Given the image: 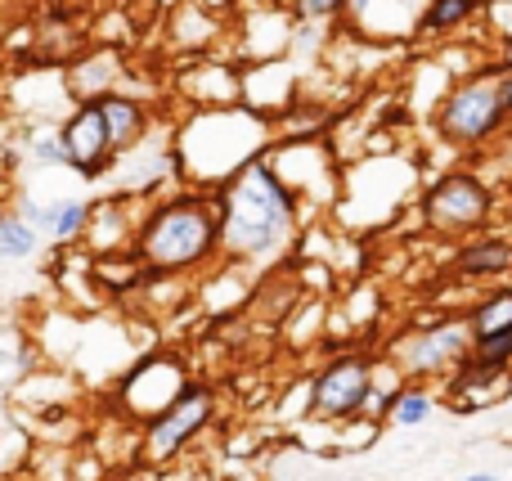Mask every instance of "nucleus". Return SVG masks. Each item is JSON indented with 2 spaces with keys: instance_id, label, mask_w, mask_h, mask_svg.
<instances>
[{
  "instance_id": "obj_1",
  "label": "nucleus",
  "mask_w": 512,
  "mask_h": 481,
  "mask_svg": "<svg viewBox=\"0 0 512 481\" xmlns=\"http://www.w3.org/2000/svg\"><path fill=\"white\" fill-rule=\"evenodd\" d=\"M221 257L239 266H270L292 248L301 225V198L288 180L274 171V162L252 158L221 189Z\"/></svg>"
},
{
  "instance_id": "obj_2",
  "label": "nucleus",
  "mask_w": 512,
  "mask_h": 481,
  "mask_svg": "<svg viewBox=\"0 0 512 481\" xmlns=\"http://www.w3.org/2000/svg\"><path fill=\"white\" fill-rule=\"evenodd\" d=\"M131 252L140 257L144 275H207L221 261V198L194 185L149 198L135 221Z\"/></svg>"
},
{
  "instance_id": "obj_3",
  "label": "nucleus",
  "mask_w": 512,
  "mask_h": 481,
  "mask_svg": "<svg viewBox=\"0 0 512 481\" xmlns=\"http://www.w3.org/2000/svg\"><path fill=\"white\" fill-rule=\"evenodd\" d=\"M274 122L248 104L194 108L180 126H171V162L176 180L194 189H221L239 167L270 153Z\"/></svg>"
},
{
  "instance_id": "obj_4",
  "label": "nucleus",
  "mask_w": 512,
  "mask_h": 481,
  "mask_svg": "<svg viewBox=\"0 0 512 481\" xmlns=\"http://www.w3.org/2000/svg\"><path fill=\"white\" fill-rule=\"evenodd\" d=\"M504 68H481L472 77H463L459 86H450L436 104V135H441L450 149H486V144L504 140L512 131V117L504 108Z\"/></svg>"
},
{
  "instance_id": "obj_5",
  "label": "nucleus",
  "mask_w": 512,
  "mask_h": 481,
  "mask_svg": "<svg viewBox=\"0 0 512 481\" xmlns=\"http://www.w3.org/2000/svg\"><path fill=\"white\" fill-rule=\"evenodd\" d=\"M472 356V324L468 311L436 315L427 324H414L409 333L387 342V360L409 383H445L463 360Z\"/></svg>"
},
{
  "instance_id": "obj_6",
  "label": "nucleus",
  "mask_w": 512,
  "mask_h": 481,
  "mask_svg": "<svg viewBox=\"0 0 512 481\" xmlns=\"http://www.w3.org/2000/svg\"><path fill=\"white\" fill-rule=\"evenodd\" d=\"M423 225L441 239H472L499 216V189L477 171H445L418 198Z\"/></svg>"
},
{
  "instance_id": "obj_7",
  "label": "nucleus",
  "mask_w": 512,
  "mask_h": 481,
  "mask_svg": "<svg viewBox=\"0 0 512 481\" xmlns=\"http://www.w3.org/2000/svg\"><path fill=\"white\" fill-rule=\"evenodd\" d=\"M373 374H378V360L369 351H337V356H328L306 378V419L324 423V428H342V423L360 419L364 401L373 392Z\"/></svg>"
},
{
  "instance_id": "obj_8",
  "label": "nucleus",
  "mask_w": 512,
  "mask_h": 481,
  "mask_svg": "<svg viewBox=\"0 0 512 481\" xmlns=\"http://www.w3.org/2000/svg\"><path fill=\"white\" fill-rule=\"evenodd\" d=\"M212 419H216V392H212V383H203V378H189L185 392H180L162 414H153V419L144 423L135 459H140V464H149V468L176 464V459L185 455V450L194 446L198 437H203Z\"/></svg>"
},
{
  "instance_id": "obj_9",
  "label": "nucleus",
  "mask_w": 512,
  "mask_h": 481,
  "mask_svg": "<svg viewBox=\"0 0 512 481\" xmlns=\"http://www.w3.org/2000/svg\"><path fill=\"white\" fill-rule=\"evenodd\" d=\"M189 387V365L180 356H167V351H153L140 365H131L117 383V410H122L126 423H149L153 414H162L180 392Z\"/></svg>"
},
{
  "instance_id": "obj_10",
  "label": "nucleus",
  "mask_w": 512,
  "mask_h": 481,
  "mask_svg": "<svg viewBox=\"0 0 512 481\" xmlns=\"http://www.w3.org/2000/svg\"><path fill=\"white\" fill-rule=\"evenodd\" d=\"M59 140H63V153H68V171H77L81 180H99L113 171L117 149H113V135H108L99 99L68 104V113L59 117Z\"/></svg>"
},
{
  "instance_id": "obj_11",
  "label": "nucleus",
  "mask_w": 512,
  "mask_h": 481,
  "mask_svg": "<svg viewBox=\"0 0 512 481\" xmlns=\"http://www.w3.org/2000/svg\"><path fill=\"white\" fill-rule=\"evenodd\" d=\"M427 0H346V23L364 41H409L423 23Z\"/></svg>"
},
{
  "instance_id": "obj_12",
  "label": "nucleus",
  "mask_w": 512,
  "mask_h": 481,
  "mask_svg": "<svg viewBox=\"0 0 512 481\" xmlns=\"http://www.w3.org/2000/svg\"><path fill=\"white\" fill-rule=\"evenodd\" d=\"M122 77H126V59L113 45H90V50H77L63 63V86H68L72 104H81V99H104L108 90L122 86Z\"/></svg>"
},
{
  "instance_id": "obj_13",
  "label": "nucleus",
  "mask_w": 512,
  "mask_h": 481,
  "mask_svg": "<svg viewBox=\"0 0 512 481\" xmlns=\"http://www.w3.org/2000/svg\"><path fill=\"white\" fill-rule=\"evenodd\" d=\"M135 203H140V198L117 194V189L90 203V221H86V234H81V243L90 248V257H99V252H122V248H131L135 221H140Z\"/></svg>"
},
{
  "instance_id": "obj_14",
  "label": "nucleus",
  "mask_w": 512,
  "mask_h": 481,
  "mask_svg": "<svg viewBox=\"0 0 512 481\" xmlns=\"http://www.w3.org/2000/svg\"><path fill=\"white\" fill-rule=\"evenodd\" d=\"M454 275H459L463 284H504L512 275V239L504 230L463 239L459 257H454Z\"/></svg>"
},
{
  "instance_id": "obj_15",
  "label": "nucleus",
  "mask_w": 512,
  "mask_h": 481,
  "mask_svg": "<svg viewBox=\"0 0 512 481\" xmlns=\"http://www.w3.org/2000/svg\"><path fill=\"white\" fill-rule=\"evenodd\" d=\"M180 99H189L194 108H225V104H243V68L221 59H198L194 68L180 77Z\"/></svg>"
},
{
  "instance_id": "obj_16",
  "label": "nucleus",
  "mask_w": 512,
  "mask_h": 481,
  "mask_svg": "<svg viewBox=\"0 0 512 481\" xmlns=\"http://www.w3.org/2000/svg\"><path fill=\"white\" fill-rule=\"evenodd\" d=\"M99 108H104V122H108V135H113L117 153L135 149L144 135H153V108L144 104L140 95H131V90H108V95L99 99Z\"/></svg>"
},
{
  "instance_id": "obj_17",
  "label": "nucleus",
  "mask_w": 512,
  "mask_h": 481,
  "mask_svg": "<svg viewBox=\"0 0 512 481\" xmlns=\"http://www.w3.org/2000/svg\"><path fill=\"white\" fill-rule=\"evenodd\" d=\"M436 414V392L427 383H400L396 396H391L387 405V423L391 428H423V423H432Z\"/></svg>"
},
{
  "instance_id": "obj_18",
  "label": "nucleus",
  "mask_w": 512,
  "mask_h": 481,
  "mask_svg": "<svg viewBox=\"0 0 512 481\" xmlns=\"http://www.w3.org/2000/svg\"><path fill=\"white\" fill-rule=\"evenodd\" d=\"M90 221V203L77 194H59L50 207V225H45V239L59 243V248H77L81 234H86Z\"/></svg>"
},
{
  "instance_id": "obj_19",
  "label": "nucleus",
  "mask_w": 512,
  "mask_h": 481,
  "mask_svg": "<svg viewBox=\"0 0 512 481\" xmlns=\"http://www.w3.org/2000/svg\"><path fill=\"white\" fill-rule=\"evenodd\" d=\"M468 324H472V338L495 333V329H512V284L508 279L495 288H486V293L468 306Z\"/></svg>"
},
{
  "instance_id": "obj_20",
  "label": "nucleus",
  "mask_w": 512,
  "mask_h": 481,
  "mask_svg": "<svg viewBox=\"0 0 512 481\" xmlns=\"http://www.w3.org/2000/svg\"><path fill=\"white\" fill-rule=\"evenodd\" d=\"M27 171H54V167H68V153H63V140H59V122H45V126H32L18 149Z\"/></svg>"
},
{
  "instance_id": "obj_21",
  "label": "nucleus",
  "mask_w": 512,
  "mask_h": 481,
  "mask_svg": "<svg viewBox=\"0 0 512 481\" xmlns=\"http://www.w3.org/2000/svg\"><path fill=\"white\" fill-rule=\"evenodd\" d=\"M41 243H45V234L32 221H23L14 207L0 212V261H32L41 252Z\"/></svg>"
},
{
  "instance_id": "obj_22",
  "label": "nucleus",
  "mask_w": 512,
  "mask_h": 481,
  "mask_svg": "<svg viewBox=\"0 0 512 481\" xmlns=\"http://www.w3.org/2000/svg\"><path fill=\"white\" fill-rule=\"evenodd\" d=\"M477 9H481V0H427L418 32H427V36H450V32H459V27H468Z\"/></svg>"
},
{
  "instance_id": "obj_23",
  "label": "nucleus",
  "mask_w": 512,
  "mask_h": 481,
  "mask_svg": "<svg viewBox=\"0 0 512 481\" xmlns=\"http://www.w3.org/2000/svg\"><path fill=\"white\" fill-rule=\"evenodd\" d=\"M472 360L490 374H504L512 369V329H495V333H481L472 338Z\"/></svg>"
},
{
  "instance_id": "obj_24",
  "label": "nucleus",
  "mask_w": 512,
  "mask_h": 481,
  "mask_svg": "<svg viewBox=\"0 0 512 481\" xmlns=\"http://www.w3.org/2000/svg\"><path fill=\"white\" fill-rule=\"evenodd\" d=\"M342 14H346V0H292V18L310 27H328Z\"/></svg>"
},
{
  "instance_id": "obj_25",
  "label": "nucleus",
  "mask_w": 512,
  "mask_h": 481,
  "mask_svg": "<svg viewBox=\"0 0 512 481\" xmlns=\"http://www.w3.org/2000/svg\"><path fill=\"white\" fill-rule=\"evenodd\" d=\"M18 437H23V432H14L9 423H0V473H9V468H14V464H9V441H18Z\"/></svg>"
},
{
  "instance_id": "obj_26",
  "label": "nucleus",
  "mask_w": 512,
  "mask_h": 481,
  "mask_svg": "<svg viewBox=\"0 0 512 481\" xmlns=\"http://www.w3.org/2000/svg\"><path fill=\"white\" fill-rule=\"evenodd\" d=\"M454 481H504L499 473H468V477H454Z\"/></svg>"
},
{
  "instance_id": "obj_27",
  "label": "nucleus",
  "mask_w": 512,
  "mask_h": 481,
  "mask_svg": "<svg viewBox=\"0 0 512 481\" xmlns=\"http://www.w3.org/2000/svg\"><path fill=\"white\" fill-rule=\"evenodd\" d=\"M499 63H504V68H512V36L504 41V54H499Z\"/></svg>"
},
{
  "instance_id": "obj_28",
  "label": "nucleus",
  "mask_w": 512,
  "mask_h": 481,
  "mask_svg": "<svg viewBox=\"0 0 512 481\" xmlns=\"http://www.w3.org/2000/svg\"><path fill=\"white\" fill-rule=\"evenodd\" d=\"M504 234H508V239H512V212H508V221H504Z\"/></svg>"
},
{
  "instance_id": "obj_29",
  "label": "nucleus",
  "mask_w": 512,
  "mask_h": 481,
  "mask_svg": "<svg viewBox=\"0 0 512 481\" xmlns=\"http://www.w3.org/2000/svg\"><path fill=\"white\" fill-rule=\"evenodd\" d=\"M301 481H328V477H301Z\"/></svg>"
},
{
  "instance_id": "obj_30",
  "label": "nucleus",
  "mask_w": 512,
  "mask_h": 481,
  "mask_svg": "<svg viewBox=\"0 0 512 481\" xmlns=\"http://www.w3.org/2000/svg\"><path fill=\"white\" fill-rule=\"evenodd\" d=\"M504 140H508V144H512V131H508V135H504Z\"/></svg>"
},
{
  "instance_id": "obj_31",
  "label": "nucleus",
  "mask_w": 512,
  "mask_h": 481,
  "mask_svg": "<svg viewBox=\"0 0 512 481\" xmlns=\"http://www.w3.org/2000/svg\"><path fill=\"white\" fill-rule=\"evenodd\" d=\"M0 14H5V5H0Z\"/></svg>"
}]
</instances>
